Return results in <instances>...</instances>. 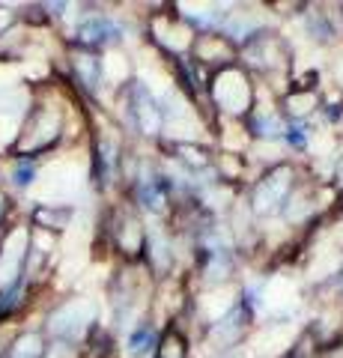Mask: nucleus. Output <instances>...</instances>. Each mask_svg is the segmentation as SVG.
<instances>
[{
	"label": "nucleus",
	"instance_id": "f257e3e1",
	"mask_svg": "<svg viewBox=\"0 0 343 358\" xmlns=\"http://www.w3.org/2000/svg\"><path fill=\"white\" fill-rule=\"evenodd\" d=\"M131 105H135V122L143 134H156L164 122V108H159V102L152 99V93L143 84L131 87Z\"/></svg>",
	"mask_w": 343,
	"mask_h": 358
},
{
	"label": "nucleus",
	"instance_id": "f03ea898",
	"mask_svg": "<svg viewBox=\"0 0 343 358\" xmlns=\"http://www.w3.org/2000/svg\"><path fill=\"white\" fill-rule=\"evenodd\" d=\"M93 320V308L84 305V301H72V305L60 308L57 313L51 317V329L60 334V338H75L87 329V322Z\"/></svg>",
	"mask_w": 343,
	"mask_h": 358
},
{
	"label": "nucleus",
	"instance_id": "7ed1b4c3",
	"mask_svg": "<svg viewBox=\"0 0 343 358\" xmlns=\"http://www.w3.org/2000/svg\"><path fill=\"white\" fill-rule=\"evenodd\" d=\"M286 188H290V171H275L272 176L263 179V185L257 188V197H254V206L257 212H272L278 209V203L286 197Z\"/></svg>",
	"mask_w": 343,
	"mask_h": 358
},
{
	"label": "nucleus",
	"instance_id": "20e7f679",
	"mask_svg": "<svg viewBox=\"0 0 343 358\" xmlns=\"http://www.w3.org/2000/svg\"><path fill=\"white\" fill-rule=\"evenodd\" d=\"M119 24H114L110 18H102V15H93V18H87L81 30H78V36L81 42L87 45H105V42H117L119 39Z\"/></svg>",
	"mask_w": 343,
	"mask_h": 358
},
{
	"label": "nucleus",
	"instance_id": "39448f33",
	"mask_svg": "<svg viewBox=\"0 0 343 358\" xmlns=\"http://www.w3.org/2000/svg\"><path fill=\"white\" fill-rule=\"evenodd\" d=\"M69 218H72V209H66V206H57V209L42 206L36 212V221L42 224V227H51V230H63L66 224H69Z\"/></svg>",
	"mask_w": 343,
	"mask_h": 358
},
{
	"label": "nucleus",
	"instance_id": "423d86ee",
	"mask_svg": "<svg viewBox=\"0 0 343 358\" xmlns=\"http://www.w3.org/2000/svg\"><path fill=\"white\" fill-rule=\"evenodd\" d=\"M152 346H156V334H152V329H147V326H140V329H135L131 331V338H129V352L131 355H147Z\"/></svg>",
	"mask_w": 343,
	"mask_h": 358
},
{
	"label": "nucleus",
	"instance_id": "0eeeda50",
	"mask_svg": "<svg viewBox=\"0 0 343 358\" xmlns=\"http://www.w3.org/2000/svg\"><path fill=\"white\" fill-rule=\"evenodd\" d=\"M13 358H42V338L39 334H24V338H18Z\"/></svg>",
	"mask_w": 343,
	"mask_h": 358
},
{
	"label": "nucleus",
	"instance_id": "6e6552de",
	"mask_svg": "<svg viewBox=\"0 0 343 358\" xmlns=\"http://www.w3.org/2000/svg\"><path fill=\"white\" fill-rule=\"evenodd\" d=\"M75 66H78V72H81V81L90 90H96L98 87V66H96V60L90 63V57H78Z\"/></svg>",
	"mask_w": 343,
	"mask_h": 358
},
{
	"label": "nucleus",
	"instance_id": "1a4fd4ad",
	"mask_svg": "<svg viewBox=\"0 0 343 358\" xmlns=\"http://www.w3.org/2000/svg\"><path fill=\"white\" fill-rule=\"evenodd\" d=\"M140 200H143V203H147L149 209H161V206H164V194L156 192V188H152L149 182L140 185Z\"/></svg>",
	"mask_w": 343,
	"mask_h": 358
},
{
	"label": "nucleus",
	"instance_id": "9d476101",
	"mask_svg": "<svg viewBox=\"0 0 343 358\" xmlns=\"http://www.w3.org/2000/svg\"><path fill=\"white\" fill-rule=\"evenodd\" d=\"M30 179H33V164L30 162H21L18 167H15V185H30Z\"/></svg>",
	"mask_w": 343,
	"mask_h": 358
},
{
	"label": "nucleus",
	"instance_id": "9b49d317",
	"mask_svg": "<svg viewBox=\"0 0 343 358\" xmlns=\"http://www.w3.org/2000/svg\"><path fill=\"white\" fill-rule=\"evenodd\" d=\"M161 358H185V350L180 346V341L170 338L168 346H161Z\"/></svg>",
	"mask_w": 343,
	"mask_h": 358
}]
</instances>
